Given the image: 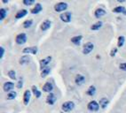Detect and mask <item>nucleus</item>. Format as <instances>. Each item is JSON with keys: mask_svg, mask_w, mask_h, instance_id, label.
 <instances>
[{"mask_svg": "<svg viewBox=\"0 0 126 113\" xmlns=\"http://www.w3.org/2000/svg\"><path fill=\"white\" fill-rule=\"evenodd\" d=\"M23 5H26V6H30V5H32L33 4H35L36 3V1L35 0H23Z\"/></svg>", "mask_w": 126, "mask_h": 113, "instance_id": "30", "label": "nucleus"}, {"mask_svg": "<svg viewBox=\"0 0 126 113\" xmlns=\"http://www.w3.org/2000/svg\"><path fill=\"white\" fill-rule=\"evenodd\" d=\"M23 87V79L22 78H20V79H19L18 83H17V88H19V89H20V88H22Z\"/></svg>", "mask_w": 126, "mask_h": 113, "instance_id": "33", "label": "nucleus"}, {"mask_svg": "<svg viewBox=\"0 0 126 113\" xmlns=\"http://www.w3.org/2000/svg\"><path fill=\"white\" fill-rule=\"evenodd\" d=\"M119 68L121 69V70L125 71V72H126V63H122V64H120Z\"/></svg>", "mask_w": 126, "mask_h": 113, "instance_id": "35", "label": "nucleus"}, {"mask_svg": "<svg viewBox=\"0 0 126 113\" xmlns=\"http://www.w3.org/2000/svg\"><path fill=\"white\" fill-rule=\"evenodd\" d=\"M75 82L77 85H83L85 82V77L82 74H77L75 78Z\"/></svg>", "mask_w": 126, "mask_h": 113, "instance_id": "16", "label": "nucleus"}, {"mask_svg": "<svg viewBox=\"0 0 126 113\" xmlns=\"http://www.w3.org/2000/svg\"><path fill=\"white\" fill-rule=\"evenodd\" d=\"M117 51H118V49L117 48H114V49H112L110 51V56L111 57H114V56L116 55Z\"/></svg>", "mask_w": 126, "mask_h": 113, "instance_id": "32", "label": "nucleus"}, {"mask_svg": "<svg viewBox=\"0 0 126 113\" xmlns=\"http://www.w3.org/2000/svg\"><path fill=\"white\" fill-rule=\"evenodd\" d=\"M14 87H15V85H14V82L12 81H6L4 83V85H3V90L5 91V92H11L13 89L14 88Z\"/></svg>", "mask_w": 126, "mask_h": 113, "instance_id": "9", "label": "nucleus"}, {"mask_svg": "<svg viewBox=\"0 0 126 113\" xmlns=\"http://www.w3.org/2000/svg\"><path fill=\"white\" fill-rule=\"evenodd\" d=\"M99 106L101 107L102 109H106L108 107V103H109V101H108V98L106 97H102L101 99L99 100Z\"/></svg>", "mask_w": 126, "mask_h": 113, "instance_id": "22", "label": "nucleus"}, {"mask_svg": "<svg viewBox=\"0 0 126 113\" xmlns=\"http://www.w3.org/2000/svg\"><path fill=\"white\" fill-rule=\"evenodd\" d=\"M60 18L61 20L65 23H69L71 21V19H72V13L70 11H65L60 15Z\"/></svg>", "mask_w": 126, "mask_h": 113, "instance_id": "7", "label": "nucleus"}, {"mask_svg": "<svg viewBox=\"0 0 126 113\" xmlns=\"http://www.w3.org/2000/svg\"><path fill=\"white\" fill-rule=\"evenodd\" d=\"M57 101V97L56 95H54L53 93H50L49 95H47V98H46V102L50 105H53Z\"/></svg>", "mask_w": 126, "mask_h": 113, "instance_id": "10", "label": "nucleus"}, {"mask_svg": "<svg viewBox=\"0 0 126 113\" xmlns=\"http://www.w3.org/2000/svg\"><path fill=\"white\" fill-rule=\"evenodd\" d=\"M106 14H107V11H105L103 8H98V9H96L94 11L95 18H97V19H100L101 17L106 15Z\"/></svg>", "mask_w": 126, "mask_h": 113, "instance_id": "12", "label": "nucleus"}, {"mask_svg": "<svg viewBox=\"0 0 126 113\" xmlns=\"http://www.w3.org/2000/svg\"><path fill=\"white\" fill-rule=\"evenodd\" d=\"M8 76H9L12 79H17V77H16V72H15V71H14V70H10L9 72H8Z\"/></svg>", "mask_w": 126, "mask_h": 113, "instance_id": "31", "label": "nucleus"}, {"mask_svg": "<svg viewBox=\"0 0 126 113\" xmlns=\"http://www.w3.org/2000/svg\"><path fill=\"white\" fill-rule=\"evenodd\" d=\"M28 40V37H27V34H25V33H20V34H17L15 38V42L17 44L19 45H22L24 44Z\"/></svg>", "mask_w": 126, "mask_h": 113, "instance_id": "3", "label": "nucleus"}, {"mask_svg": "<svg viewBox=\"0 0 126 113\" xmlns=\"http://www.w3.org/2000/svg\"><path fill=\"white\" fill-rule=\"evenodd\" d=\"M7 16V9L5 8H1L0 9V21H4Z\"/></svg>", "mask_w": 126, "mask_h": 113, "instance_id": "25", "label": "nucleus"}, {"mask_svg": "<svg viewBox=\"0 0 126 113\" xmlns=\"http://www.w3.org/2000/svg\"><path fill=\"white\" fill-rule=\"evenodd\" d=\"M52 56H46L45 58L41 59L40 62H39V65H40V69H41V71L44 70L45 68L48 67V65H49V64L51 63V61H52Z\"/></svg>", "mask_w": 126, "mask_h": 113, "instance_id": "6", "label": "nucleus"}, {"mask_svg": "<svg viewBox=\"0 0 126 113\" xmlns=\"http://www.w3.org/2000/svg\"><path fill=\"white\" fill-rule=\"evenodd\" d=\"M32 25H33V21H32V20H27V21H25L22 24L24 28H29V27H30Z\"/></svg>", "mask_w": 126, "mask_h": 113, "instance_id": "28", "label": "nucleus"}, {"mask_svg": "<svg viewBox=\"0 0 126 113\" xmlns=\"http://www.w3.org/2000/svg\"><path fill=\"white\" fill-rule=\"evenodd\" d=\"M17 96V93L15 91H11V92H8V95H7V99L8 100H14Z\"/></svg>", "mask_w": 126, "mask_h": 113, "instance_id": "29", "label": "nucleus"}, {"mask_svg": "<svg viewBox=\"0 0 126 113\" xmlns=\"http://www.w3.org/2000/svg\"><path fill=\"white\" fill-rule=\"evenodd\" d=\"M82 39H83V35L79 34V35H76L74 37H72L71 38V42H72V43H74L75 45H80Z\"/></svg>", "mask_w": 126, "mask_h": 113, "instance_id": "19", "label": "nucleus"}, {"mask_svg": "<svg viewBox=\"0 0 126 113\" xmlns=\"http://www.w3.org/2000/svg\"><path fill=\"white\" fill-rule=\"evenodd\" d=\"M99 103H98L96 101H91L89 103L87 104V108L90 111H92V112H96L99 110Z\"/></svg>", "mask_w": 126, "mask_h": 113, "instance_id": "5", "label": "nucleus"}, {"mask_svg": "<svg viewBox=\"0 0 126 113\" xmlns=\"http://www.w3.org/2000/svg\"><path fill=\"white\" fill-rule=\"evenodd\" d=\"M113 11L115 13H123L126 16V8L124 6H117L113 9Z\"/></svg>", "mask_w": 126, "mask_h": 113, "instance_id": "21", "label": "nucleus"}, {"mask_svg": "<svg viewBox=\"0 0 126 113\" xmlns=\"http://www.w3.org/2000/svg\"><path fill=\"white\" fill-rule=\"evenodd\" d=\"M50 72H51V68H50V67L45 68L44 70L41 71V77H42V78L46 77L47 75L50 74Z\"/></svg>", "mask_w": 126, "mask_h": 113, "instance_id": "27", "label": "nucleus"}, {"mask_svg": "<svg viewBox=\"0 0 126 113\" xmlns=\"http://www.w3.org/2000/svg\"><path fill=\"white\" fill-rule=\"evenodd\" d=\"M5 48L4 47H0V59H2L3 57H4V56H5Z\"/></svg>", "mask_w": 126, "mask_h": 113, "instance_id": "34", "label": "nucleus"}, {"mask_svg": "<svg viewBox=\"0 0 126 113\" xmlns=\"http://www.w3.org/2000/svg\"><path fill=\"white\" fill-rule=\"evenodd\" d=\"M67 9H68V4L65 2H60L54 5V11L56 12H61V11L65 12Z\"/></svg>", "mask_w": 126, "mask_h": 113, "instance_id": "2", "label": "nucleus"}, {"mask_svg": "<svg viewBox=\"0 0 126 113\" xmlns=\"http://www.w3.org/2000/svg\"><path fill=\"white\" fill-rule=\"evenodd\" d=\"M28 10L26 9H21L20 10V11L17 12V13L15 14V19L16 20H20V19H22L23 17H25V16L28 14Z\"/></svg>", "mask_w": 126, "mask_h": 113, "instance_id": "17", "label": "nucleus"}, {"mask_svg": "<svg viewBox=\"0 0 126 113\" xmlns=\"http://www.w3.org/2000/svg\"><path fill=\"white\" fill-rule=\"evenodd\" d=\"M93 49H94V44L92 43H91V42H88V43H86L84 45H83V55H88L90 54L91 52L93 50Z\"/></svg>", "mask_w": 126, "mask_h": 113, "instance_id": "4", "label": "nucleus"}, {"mask_svg": "<svg viewBox=\"0 0 126 113\" xmlns=\"http://www.w3.org/2000/svg\"><path fill=\"white\" fill-rule=\"evenodd\" d=\"M52 27V21H50V20H45L42 22L41 24V30H43V31H46L50 28V27Z\"/></svg>", "mask_w": 126, "mask_h": 113, "instance_id": "13", "label": "nucleus"}, {"mask_svg": "<svg viewBox=\"0 0 126 113\" xmlns=\"http://www.w3.org/2000/svg\"><path fill=\"white\" fill-rule=\"evenodd\" d=\"M86 94H87L88 95H90V96H93V95L96 94V88H95V86L92 85V86L89 87V88H88L87 91H86Z\"/></svg>", "mask_w": 126, "mask_h": 113, "instance_id": "24", "label": "nucleus"}, {"mask_svg": "<svg viewBox=\"0 0 126 113\" xmlns=\"http://www.w3.org/2000/svg\"><path fill=\"white\" fill-rule=\"evenodd\" d=\"M102 26H103V23H102V21H99L98 22L94 23L93 25L91 26V30H92V31H97V30H99L101 28Z\"/></svg>", "mask_w": 126, "mask_h": 113, "instance_id": "20", "label": "nucleus"}, {"mask_svg": "<svg viewBox=\"0 0 126 113\" xmlns=\"http://www.w3.org/2000/svg\"><path fill=\"white\" fill-rule=\"evenodd\" d=\"M53 90V84L52 82H46L43 86V91L44 92H47V93H52V91Z\"/></svg>", "mask_w": 126, "mask_h": 113, "instance_id": "15", "label": "nucleus"}, {"mask_svg": "<svg viewBox=\"0 0 126 113\" xmlns=\"http://www.w3.org/2000/svg\"><path fill=\"white\" fill-rule=\"evenodd\" d=\"M31 91H32V93H33V95H34L36 98H40L41 97L42 93H41V91H39V89L36 88V86H32Z\"/></svg>", "mask_w": 126, "mask_h": 113, "instance_id": "23", "label": "nucleus"}, {"mask_svg": "<svg viewBox=\"0 0 126 113\" xmlns=\"http://www.w3.org/2000/svg\"><path fill=\"white\" fill-rule=\"evenodd\" d=\"M30 98H31V91L27 89L23 94V102H24L25 105H28L29 103Z\"/></svg>", "mask_w": 126, "mask_h": 113, "instance_id": "11", "label": "nucleus"}, {"mask_svg": "<svg viewBox=\"0 0 126 113\" xmlns=\"http://www.w3.org/2000/svg\"><path fill=\"white\" fill-rule=\"evenodd\" d=\"M124 43H125V37L124 35H121L118 37V42H117V46L119 48L123 47L124 45Z\"/></svg>", "mask_w": 126, "mask_h": 113, "instance_id": "26", "label": "nucleus"}, {"mask_svg": "<svg viewBox=\"0 0 126 113\" xmlns=\"http://www.w3.org/2000/svg\"><path fill=\"white\" fill-rule=\"evenodd\" d=\"M42 11H43V6H42L41 4L37 3V4L30 10V12H31L32 14H37V13H39V12H41Z\"/></svg>", "mask_w": 126, "mask_h": 113, "instance_id": "14", "label": "nucleus"}, {"mask_svg": "<svg viewBox=\"0 0 126 113\" xmlns=\"http://www.w3.org/2000/svg\"><path fill=\"white\" fill-rule=\"evenodd\" d=\"M22 52L24 54L36 55V54H37V52H38V49H37V47H36V46H33V47H27L23 49Z\"/></svg>", "mask_w": 126, "mask_h": 113, "instance_id": "8", "label": "nucleus"}, {"mask_svg": "<svg viewBox=\"0 0 126 113\" xmlns=\"http://www.w3.org/2000/svg\"><path fill=\"white\" fill-rule=\"evenodd\" d=\"M2 3L3 4H7V3H9V1H7V0H3Z\"/></svg>", "mask_w": 126, "mask_h": 113, "instance_id": "36", "label": "nucleus"}, {"mask_svg": "<svg viewBox=\"0 0 126 113\" xmlns=\"http://www.w3.org/2000/svg\"><path fill=\"white\" fill-rule=\"evenodd\" d=\"M29 62H30V56H29V55H24V56H21L20 58V60H19V63H20V65H21V66L27 65Z\"/></svg>", "mask_w": 126, "mask_h": 113, "instance_id": "18", "label": "nucleus"}, {"mask_svg": "<svg viewBox=\"0 0 126 113\" xmlns=\"http://www.w3.org/2000/svg\"><path fill=\"white\" fill-rule=\"evenodd\" d=\"M61 109L64 112H70L75 109V103L72 101H68V102H63L61 105Z\"/></svg>", "mask_w": 126, "mask_h": 113, "instance_id": "1", "label": "nucleus"}]
</instances>
